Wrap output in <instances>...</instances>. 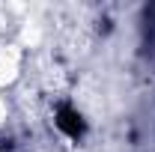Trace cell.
<instances>
[{"instance_id":"6da1fadb","label":"cell","mask_w":155,"mask_h":152,"mask_svg":"<svg viewBox=\"0 0 155 152\" xmlns=\"http://www.w3.org/2000/svg\"><path fill=\"white\" fill-rule=\"evenodd\" d=\"M57 125L69 134V137H81V134H84V119H81V114H78V111H72V107H60Z\"/></svg>"}]
</instances>
